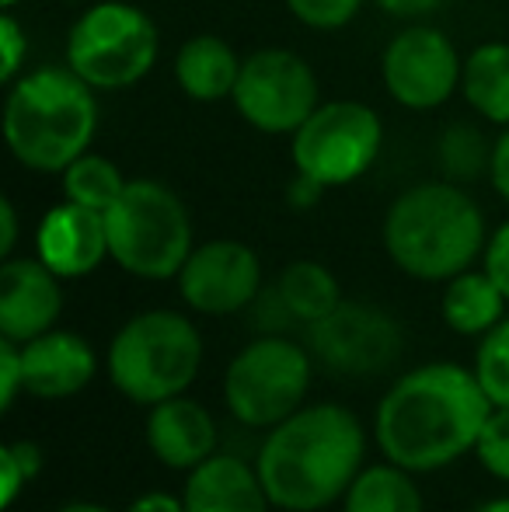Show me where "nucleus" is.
Here are the masks:
<instances>
[{"instance_id": "nucleus-1", "label": "nucleus", "mask_w": 509, "mask_h": 512, "mask_svg": "<svg viewBox=\"0 0 509 512\" xmlns=\"http://www.w3.org/2000/svg\"><path fill=\"white\" fill-rule=\"evenodd\" d=\"M492 401L475 370L457 363H426L394 380L374 415L377 446L391 464L433 474L457 464L478 446Z\"/></svg>"}, {"instance_id": "nucleus-2", "label": "nucleus", "mask_w": 509, "mask_h": 512, "mask_svg": "<svg viewBox=\"0 0 509 512\" xmlns=\"http://www.w3.org/2000/svg\"><path fill=\"white\" fill-rule=\"evenodd\" d=\"M360 418L342 405H307L272 425L255 457L269 502L279 509L318 512L346 499L363 471Z\"/></svg>"}, {"instance_id": "nucleus-3", "label": "nucleus", "mask_w": 509, "mask_h": 512, "mask_svg": "<svg viewBox=\"0 0 509 512\" xmlns=\"http://www.w3.org/2000/svg\"><path fill=\"white\" fill-rule=\"evenodd\" d=\"M95 133V88L70 67H39L7 88L4 143L21 168L63 175L77 157L88 154Z\"/></svg>"}, {"instance_id": "nucleus-4", "label": "nucleus", "mask_w": 509, "mask_h": 512, "mask_svg": "<svg viewBox=\"0 0 509 512\" xmlns=\"http://www.w3.org/2000/svg\"><path fill=\"white\" fill-rule=\"evenodd\" d=\"M485 216L475 199L450 182L405 189L384 216V251L405 276L447 283L485 251Z\"/></svg>"}, {"instance_id": "nucleus-5", "label": "nucleus", "mask_w": 509, "mask_h": 512, "mask_svg": "<svg viewBox=\"0 0 509 512\" xmlns=\"http://www.w3.org/2000/svg\"><path fill=\"white\" fill-rule=\"evenodd\" d=\"M203 366L199 328L178 310L129 317L109 345V380L126 401L154 408L189 391Z\"/></svg>"}, {"instance_id": "nucleus-6", "label": "nucleus", "mask_w": 509, "mask_h": 512, "mask_svg": "<svg viewBox=\"0 0 509 512\" xmlns=\"http://www.w3.org/2000/svg\"><path fill=\"white\" fill-rule=\"evenodd\" d=\"M109 258L123 272L150 283L178 279L192 255V220L182 199L154 178H133L105 213Z\"/></svg>"}, {"instance_id": "nucleus-7", "label": "nucleus", "mask_w": 509, "mask_h": 512, "mask_svg": "<svg viewBox=\"0 0 509 512\" xmlns=\"http://www.w3.org/2000/svg\"><path fill=\"white\" fill-rule=\"evenodd\" d=\"M161 35L129 0H98L67 32V67L95 91H126L154 70Z\"/></svg>"}, {"instance_id": "nucleus-8", "label": "nucleus", "mask_w": 509, "mask_h": 512, "mask_svg": "<svg viewBox=\"0 0 509 512\" xmlns=\"http://www.w3.org/2000/svg\"><path fill=\"white\" fill-rule=\"evenodd\" d=\"M381 143V115L363 102L339 98L314 108L290 136V161L297 175L318 182L321 189H342L374 168Z\"/></svg>"}, {"instance_id": "nucleus-9", "label": "nucleus", "mask_w": 509, "mask_h": 512, "mask_svg": "<svg viewBox=\"0 0 509 512\" xmlns=\"http://www.w3.org/2000/svg\"><path fill=\"white\" fill-rule=\"evenodd\" d=\"M311 391V356L283 335H262L227 366V411L248 429H272L304 408Z\"/></svg>"}, {"instance_id": "nucleus-10", "label": "nucleus", "mask_w": 509, "mask_h": 512, "mask_svg": "<svg viewBox=\"0 0 509 512\" xmlns=\"http://www.w3.org/2000/svg\"><path fill=\"white\" fill-rule=\"evenodd\" d=\"M238 115L265 136H293L321 105L318 77L293 49L265 46L241 60L231 95Z\"/></svg>"}, {"instance_id": "nucleus-11", "label": "nucleus", "mask_w": 509, "mask_h": 512, "mask_svg": "<svg viewBox=\"0 0 509 512\" xmlns=\"http://www.w3.org/2000/svg\"><path fill=\"white\" fill-rule=\"evenodd\" d=\"M464 56L454 42L429 25H412L384 46L381 81L401 108L433 112L461 91Z\"/></svg>"}, {"instance_id": "nucleus-12", "label": "nucleus", "mask_w": 509, "mask_h": 512, "mask_svg": "<svg viewBox=\"0 0 509 512\" xmlns=\"http://www.w3.org/2000/svg\"><path fill=\"white\" fill-rule=\"evenodd\" d=\"M307 328H311V352L339 377H377L398 363L405 349L398 321L374 304L342 300L332 314Z\"/></svg>"}, {"instance_id": "nucleus-13", "label": "nucleus", "mask_w": 509, "mask_h": 512, "mask_svg": "<svg viewBox=\"0 0 509 512\" xmlns=\"http://www.w3.org/2000/svg\"><path fill=\"white\" fill-rule=\"evenodd\" d=\"M178 293L196 314H238L262 293V262L245 241H206L185 258Z\"/></svg>"}, {"instance_id": "nucleus-14", "label": "nucleus", "mask_w": 509, "mask_h": 512, "mask_svg": "<svg viewBox=\"0 0 509 512\" xmlns=\"http://www.w3.org/2000/svg\"><path fill=\"white\" fill-rule=\"evenodd\" d=\"M63 279L39 258H4L0 265V338L32 342L63 314Z\"/></svg>"}, {"instance_id": "nucleus-15", "label": "nucleus", "mask_w": 509, "mask_h": 512, "mask_svg": "<svg viewBox=\"0 0 509 512\" xmlns=\"http://www.w3.org/2000/svg\"><path fill=\"white\" fill-rule=\"evenodd\" d=\"M35 258L49 265L60 279L91 276L109 258L105 213L77 206L70 199L46 209L39 230H35Z\"/></svg>"}, {"instance_id": "nucleus-16", "label": "nucleus", "mask_w": 509, "mask_h": 512, "mask_svg": "<svg viewBox=\"0 0 509 512\" xmlns=\"http://www.w3.org/2000/svg\"><path fill=\"white\" fill-rule=\"evenodd\" d=\"M25 359V391L42 401L74 398L95 380L98 359L95 349L74 331H46L21 345Z\"/></svg>"}, {"instance_id": "nucleus-17", "label": "nucleus", "mask_w": 509, "mask_h": 512, "mask_svg": "<svg viewBox=\"0 0 509 512\" xmlns=\"http://www.w3.org/2000/svg\"><path fill=\"white\" fill-rule=\"evenodd\" d=\"M147 446L171 471H192L217 453V422L199 401L178 394L150 408Z\"/></svg>"}, {"instance_id": "nucleus-18", "label": "nucleus", "mask_w": 509, "mask_h": 512, "mask_svg": "<svg viewBox=\"0 0 509 512\" xmlns=\"http://www.w3.org/2000/svg\"><path fill=\"white\" fill-rule=\"evenodd\" d=\"M185 512H269V492H265L258 467L245 464L231 453H213L199 467L189 471L182 492Z\"/></svg>"}, {"instance_id": "nucleus-19", "label": "nucleus", "mask_w": 509, "mask_h": 512, "mask_svg": "<svg viewBox=\"0 0 509 512\" xmlns=\"http://www.w3.org/2000/svg\"><path fill=\"white\" fill-rule=\"evenodd\" d=\"M241 60L231 46H227L220 35H192L178 46L175 53V81L182 88L185 98L192 102H224V98L234 95V84H238L241 74Z\"/></svg>"}, {"instance_id": "nucleus-20", "label": "nucleus", "mask_w": 509, "mask_h": 512, "mask_svg": "<svg viewBox=\"0 0 509 512\" xmlns=\"http://www.w3.org/2000/svg\"><path fill=\"white\" fill-rule=\"evenodd\" d=\"M509 300L503 297L489 272H461V276L447 279V290L440 300V314L450 331L457 335H489L499 321Z\"/></svg>"}, {"instance_id": "nucleus-21", "label": "nucleus", "mask_w": 509, "mask_h": 512, "mask_svg": "<svg viewBox=\"0 0 509 512\" xmlns=\"http://www.w3.org/2000/svg\"><path fill=\"white\" fill-rule=\"evenodd\" d=\"M461 95L482 119L509 126V42H482L464 56Z\"/></svg>"}, {"instance_id": "nucleus-22", "label": "nucleus", "mask_w": 509, "mask_h": 512, "mask_svg": "<svg viewBox=\"0 0 509 512\" xmlns=\"http://www.w3.org/2000/svg\"><path fill=\"white\" fill-rule=\"evenodd\" d=\"M342 512H422V495L412 481V471L387 460L356 474L342 499Z\"/></svg>"}, {"instance_id": "nucleus-23", "label": "nucleus", "mask_w": 509, "mask_h": 512, "mask_svg": "<svg viewBox=\"0 0 509 512\" xmlns=\"http://www.w3.org/2000/svg\"><path fill=\"white\" fill-rule=\"evenodd\" d=\"M276 290L300 324L321 321V317L332 314V310L342 304L339 279L321 262H311V258H300V262L286 265V269L279 272Z\"/></svg>"}, {"instance_id": "nucleus-24", "label": "nucleus", "mask_w": 509, "mask_h": 512, "mask_svg": "<svg viewBox=\"0 0 509 512\" xmlns=\"http://www.w3.org/2000/svg\"><path fill=\"white\" fill-rule=\"evenodd\" d=\"M126 178L116 161L102 154H81L67 171H63V196L77 206H88L95 213H109L112 203L123 196Z\"/></svg>"}, {"instance_id": "nucleus-25", "label": "nucleus", "mask_w": 509, "mask_h": 512, "mask_svg": "<svg viewBox=\"0 0 509 512\" xmlns=\"http://www.w3.org/2000/svg\"><path fill=\"white\" fill-rule=\"evenodd\" d=\"M475 377L496 408H509V317L496 324L475 352Z\"/></svg>"}, {"instance_id": "nucleus-26", "label": "nucleus", "mask_w": 509, "mask_h": 512, "mask_svg": "<svg viewBox=\"0 0 509 512\" xmlns=\"http://www.w3.org/2000/svg\"><path fill=\"white\" fill-rule=\"evenodd\" d=\"M489 161H492V143H485V136L478 129L450 126L440 136V164L447 168V175L475 178L478 171H489Z\"/></svg>"}, {"instance_id": "nucleus-27", "label": "nucleus", "mask_w": 509, "mask_h": 512, "mask_svg": "<svg viewBox=\"0 0 509 512\" xmlns=\"http://www.w3.org/2000/svg\"><path fill=\"white\" fill-rule=\"evenodd\" d=\"M42 471V450L28 439H14L0 450V506L11 509L14 499L25 492V485H32Z\"/></svg>"}, {"instance_id": "nucleus-28", "label": "nucleus", "mask_w": 509, "mask_h": 512, "mask_svg": "<svg viewBox=\"0 0 509 512\" xmlns=\"http://www.w3.org/2000/svg\"><path fill=\"white\" fill-rule=\"evenodd\" d=\"M286 11L314 32H339L360 14L363 0H283Z\"/></svg>"}, {"instance_id": "nucleus-29", "label": "nucleus", "mask_w": 509, "mask_h": 512, "mask_svg": "<svg viewBox=\"0 0 509 512\" xmlns=\"http://www.w3.org/2000/svg\"><path fill=\"white\" fill-rule=\"evenodd\" d=\"M475 453L492 478L509 485V408H492L489 422H485L482 436H478Z\"/></svg>"}, {"instance_id": "nucleus-30", "label": "nucleus", "mask_w": 509, "mask_h": 512, "mask_svg": "<svg viewBox=\"0 0 509 512\" xmlns=\"http://www.w3.org/2000/svg\"><path fill=\"white\" fill-rule=\"evenodd\" d=\"M28 56V35L21 28V21L14 18V11L0 14V81L11 88L21 77V67H25Z\"/></svg>"}, {"instance_id": "nucleus-31", "label": "nucleus", "mask_w": 509, "mask_h": 512, "mask_svg": "<svg viewBox=\"0 0 509 512\" xmlns=\"http://www.w3.org/2000/svg\"><path fill=\"white\" fill-rule=\"evenodd\" d=\"M25 391V359H21V342L0 338V408H11L14 398Z\"/></svg>"}, {"instance_id": "nucleus-32", "label": "nucleus", "mask_w": 509, "mask_h": 512, "mask_svg": "<svg viewBox=\"0 0 509 512\" xmlns=\"http://www.w3.org/2000/svg\"><path fill=\"white\" fill-rule=\"evenodd\" d=\"M482 269L492 276V283L503 290V297L509 300V220L499 223L489 234L482 251Z\"/></svg>"}, {"instance_id": "nucleus-33", "label": "nucleus", "mask_w": 509, "mask_h": 512, "mask_svg": "<svg viewBox=\"0 0 509 512\" xmlns=\"http://www.w3.org/2000/svg\"><path fill=\"white\" fill-rule=\"evenodd\" d=\"M489 178L492 189L509 203V126L503 129L499 140H492V161H489Z\"/></svg>"}, {"instance_id": "nucleus-34", "label": "nucleus", "mask_w": 509, "mask_h": 512, "mask_svg": "<svg viewBox=\"0 0 509 512\" xmlns=\"http://www.w3.org/2000/svg\"><path fill=\"white\" fill-rule=\"evenodd\" d=\"M374 4L391 18H422V14L440 11L447 0H374Z\"/></svg>"}, {"instance_id": "nucleus-35", "label": "nucleus", "mask_w": 509, "mask_h": 512, "mask_svg": "<svg viewBox=\"0 0 509 512\" xmlns=\"http://www.w3.org/2000/svg\"><path fill=\"white\" fill-rule=\"evenodd\" d=\"M14 244H18V209L11 199H0V258H14Z\"/></svg>"}, {"instance_id": "nucleus-36", "label": "nucleus", "mask_w": 509, "mask_h": 512, "mask_svg": "<svg viewBox=\"0 0 509 512\" xmlns=\"http://www.w3.org/2000/svg\"><path fill=\"white\" fill-rule=\"evenodd\" d=\"M126 512H185V502L168 492H147V495H140Z\"/></svg>"}, {"instance_id": "nucleus-37", "label": "nucleus", "mask_w": 509, "mask_h": 512, "mask_svg": "<svg viewBox=\"0 0 509 512\" xmlns=\"http://www.w3.org/2000/svg\"><path fill=\"white\" fill-rule=\"evenodd\" d=\"M60 512H112V509L98 506V502H70V506H63Z\"/></svg>"}, {"instance_id": "nucleus-38", "label": "nucleus", "mask_w": 509, "mask_h": 512, "mask_svg": "<svg viewBox=\"0 0 509 512\" xmlns=\"http://www.w3.org/2000/svg\"><path fill=\"white\" fill-rule=\"evenodd\" d=\"M475 512H509V499H492L485 506H478Z\"/></svg>"}, {"instance_id": "nucleus-39", "label": "nucleus", "mask_w": 509, "mask_h": 512, "mask_svg": "<svg viewBox=\"0 0 509 512\" xmlns=\"http://www.w3.org/2000/svg\"><path fill=\"white\" fill-rule=\"evenodd\" d=\"M18 4H21V0H4V11H14Z\"/></svg>"}, {"instance_id": "nucleus-40", "label": "nucleus", "mask_w": 509, "mask_h": 512, "mask_svg": "<svg viewBox=\"0 0 509 512\" xmlns=\"http://www.w3.org/2000/svg\"><path fill=\"white\" fill-rule=\"evenodd\" d=\"M272 512H300V509H279V506H272Z\"/></svg>"}]
</instances>
